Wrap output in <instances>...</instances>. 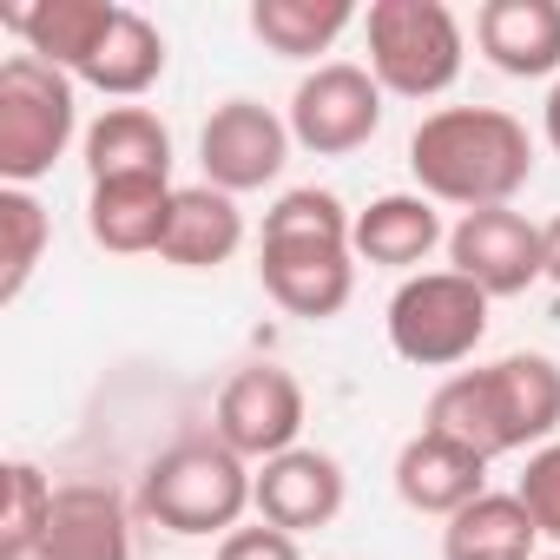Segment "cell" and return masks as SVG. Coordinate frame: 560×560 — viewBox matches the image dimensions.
Instances as JSON below:
<instances>
[{"label": "cell", "mask_w": 560, "mask_h": 560, "mask_svg": "<svg viewBox=\"0 0 560 560\" xmlns=\"http://www.w3.org/2000/svg\"><path fill=\"white\" fill-rule=\"evenodd\" d=\"M257 508V475L244 455H231L218 435L205 442H172L165 455L145 462L139 475V514L159 521L178 540L205 534H237V521Z\"/></svg>", "instance_id": "3"}, {"label": "cell", "mask_w": 560, "mask_h": 560, "mask_svg": "<svg viewBox=\"0 0 560 560\" xmlns=\"http://www.w3.org/2000/svg\"><path fill=\"white\" fill-rule=\"evenodd\" d=\"M422 429L462 442L481 462L521 455V448H547L553 429H560V363L540 357V350H514L501 363L455 370L429 396V422Z\"/></svg>", "instance_id": "1"}, {"label": "cell", "mask_w": 560, "mask_h": 560, "mask_svg": "<svg viewBox=\"0 0 560 560\" xmlns=\"http://www.w3.org/2000/svg\"><path fill=\"white\" fill-rule=\"evenodd\" d=\"M257 284L291 317H337L357 291V244L350 237H264L257 244Z\"/></svg>", "instance_id": "9"}, {"label": "cell", "mask_w": 560, "mask_h": 560, "mask_svg": "<svg viewBox=\"0 0 560 560\" xmlns=\"http://www.w3.org/2000/svg\"><path fill=\"white\" fill-rule=\"evenodd\" d=\"M540 527L521 508V494H481L462 514L442 521V560H540Z\"/></svg>", "instance_id": "21"}, {"label": "cell", "mask_w": 560, "mask_h": 560, "mask_svg": "<svg viewBox=\"0 0 560 560\" xmlns=\"http://www.w3.org/2000/svg\"><path fill=\"white\" fill-rule=\"evenodd\" d=\"M54 481L34 462H8V508H0V560H34L54 521Z\"/></svg>", "instance_id": "25"}, {"label": "cell", "mask_w": 560, "mask_h": 560, "mask_svg": "<svg viewBox=\"0 0 560 560\" xmlns=\"http://www.w3.org/2000/svg\"><path fill=\"white\" fill-rule=\"evenodd\" d=\"M547 145L560 152V80H553V93H547Z\"/></svg>", "instance_id": "30"}, {"label": "cell", "mask_w": 560, "mask_h": 560, "mask_svg": "<svg viewBox=\"0 0 560 560\" xmlns=\"http://www.w3.org/2000/svg\"><path fill=\"white\" fill-rule=\"evenodd\" d=\"M47 244H54L47 205L34 191H21V185H0V304H21V291L40 270Z\"/></svg>", "instance_id": "24"}, {"label": "cell", "mask_w": 560, "mask_h": 560, "mask_svg": "<svg viewBox=\"0 0 560 560\" xmlns=\"http://www.w3.org/2000/svg\"><path fill=\"white\" fill-rule=\"evenodd\" d=\"M73 132H80L73 80L34 54H14L0 67V178L27 191L67 159Z\"/></svg>", "instance_id": "5"}, {"label": "cell", "mask_w": 560, "mask_h": 560, "mask_svg": "<svg viewBox=\"0 0 560 560\" xmlns=\"http://www.w3.org/2000/svg\"><path fill=\"white\" fill-rule=\"evenodd\" d=\"M159 73H165V34H159L145 14L119 8L113 34L100 40V54H93L86 73H80V86H93V93H106V100H139V93L159 86Z\"/></svg>", "instance_id": "22"}, {"label": "cell", "mask_w": 560, "mask_h": 560, "mask_svg": "<svg viewBox=\"0 0 560 560\" xmlns=\"http://www.w3.org/2000/svg\"><path fill=\"white\" fill-rule=\"evenodd\" d=\"M343 494H350V475L324 448H291L257 468V521L284 527V534L330 527L343 514Z\"/></svg>", "instance_id": "12"}, {"label": "cell", "mask_w": 560, "mask_h": 560, "mask_svg": "<svg viewBox=\"0 0 560 560\" xmlns=\"http://www.w3.org/2000/svg\"><path fill=\"white\" fill-rule=\"evenodd\" d=\"M211 435L244 455V462H277L291 455L298 435H304V383L277 363H244L224 389H218V409H211Z\"/></svg>", "instance_id": "7"}, {"label": "cell", "mask_w": 560, "mask_h": 560, "mask_svg": "<svg viewBox=\"0 0 560 560\" xmlns=\"http://www.w3.org/2000/svg\"><path fill=\"white\" fill-rule=\"evenodd\" d=\"M383 132V86L370 67L330 60L298 80L291 93V139L317 159H350Z\"/></svg>", "instance_id": "8"}, {"label": "cell", "mask_w": 560, "mask_h": 560, "mask_svg": "<svg viewBox=\"0 0 560 560\" xmlns=\"http://www.w3.org/2000/svg\"><path fill=\"white\" fill-rule=\"evenodd\" d=\"M488 291H475L462 270H416L389 298V350L416 370H455L488 337Z\"/></svg>", "instance_id": "6"}, {"label": "cell", "mask_w": 560, "mask_h": 560, "mask_svg": "<svg viewBox=\"0 0 560 560\" xmlns=\"http://www.w3.org/2000/svg\"><path fill=\"white\" fill-rule=\"evenodd\" d=\"M34 560H132V514L106 481H67Z\"/></svg>", "instance_id": "13"}, {"label": "cell", "mask_w": 560, "mask_h": 560, "mask_svg": "<svg viewBox=\"0 0 560 560\" xmlns=\"http://www.w3.org/2000/svg\"><path fill=\"white\" fill-rule=\"evenodd\" d=\"M113 21H119V0H40V8H14L8 14V27L27 40V54L60 67L67 80L86 73V60L113 34Z\"/></svg>", "instance_id": "17"}, {"label": "cell", "mask_w": 560, "mask_h": 560, "mask_svg": "<svg viewBox=\"0 0 560 560\" xmlns=\"http://www.w3.org/2000/svg\"><path fill=\"white\" fill-rule=\"evenodd\" d=\"M521 508L534 514V527H540V540H553L560 547V442H547V448H534L527 455V468H521Z\"/></svg>", "instance_id": "27"}, {"label": "cell", "mask_w": 560, "mask_h": 560, "mask_svg": "<svg viewBox=\"0 0 560 560\" xmlns=\"http://www.w3.org/2000/svg\"><path fill=\"white\" fill-rule=\"evenodd\" d=\"M218 560H304V553H298V534L257 521V527L224 534V540H218Z\"/></svg>", "instance_id": "28"}, {"label": "cell", "mask_w": 560, "mask_h": 560, "mask_svg": "<svg viewBox=\"0 0 560 560\" xmlns=\"http://www.w3.org/2000/svg\"><path fill=\"white\" fill-rule=\"evenodd\" d=\"M540 560H560V553H540Z\"/></svg>", "instance_id": "31"}, {"label": "cell", "mask_w": 560, "mask_h": 560, "mask_svg": "<svg viewBox=\"0 0 560 560\" xmlns=\"http://www.w3.org/2000/svg\"><path fill=\"white\" fill-rule=\"evenodd\" d=\"M396 494H402V508L448 521V514H462L468 501L488 494V462L468 455L462 442L422 429V435H409V442L396 448Z\"/></svg>", "instance_id": "14"}, {"label": "cell", "mask_w": 560, "mask_h": 560, "mask_svg": "<svg viewBox=\"0 0 560 560\" xmlns=\"http://www.w3.org/2000/svg\"><path fill=\"white\" fill-rule=\"evenodd\" d=\"M475 47L508 80L560 73V0H488L475 14Z\"/></svg>", "instance_id": "15"}, {"label": "cell", "mask_w": 560, "mask_h": 560, "mask_svg": "<svg viewBox=\"0 0 560 560\" xmlns=\"http://www.w3.org/2000/svg\"><path fill=\"white\" fill-rule=\"evenodd\" d=\"M237 244H244V211L231 191H218V185H178L172 191V218H165V244H159L165 264L218 270L237 257Z\"/></svg>", "instance_id": "18"}, {"label": "cell", "mask_w": 560, "mask_h": 560, "mask_svg": "<svg viewBox=\"0 0 560 560\" xmlns=\"http://www.w3.org/2000/svg\"><path fill=\"white\" fill-rule=\"evenodd\" d=\"M448 270H462L468 284L488 291V298H521L527 284L547 277L540 224H527L514 205L462 211V224L448 231Z\"/></svg>", "instance_id": "11"}, {"label": "cell", "mask_w": 560, "mask_h": 560, "mask_svg": "<svg viewBox=\"0 0 560 560\" xmlns=\"http://www.w3.org/2000/svg\"><path fill=\"white\" fill-rule=\"evenodd\" d=\"M540 250H547V277L560 284V218H547V224H540Z\"/></svg>", "instance_id": "29"}, {"label": "cell", "mask_w": 560, "mask_h": 560, "mask_svg": "<svg viewBox=\"0 0 560 560\" xmlns=\"http://www.w3.org/2000/svg\"><path fill=\"white\" fill-rule=\"evenodd\" d=\"M291 145H298L291 119H277L257 100H224L198 132V165H205V185L237 198V191H264L277 172H284Z\"/></svg>", "instance_id": "10"}, {"label": "cell", "mask_w": 560, "mask_h": 560, "mask_svg": "<svg viewBox=\"0 0 560 560\" xmlns=\"http://www.w3.org/2000/svg\"><path fill=\"white\" fill-rule=\"evenodd\" d=\"M357 21L350 0H250V34L277 60H317Z\"/></svg>", "instance_id": "23"}, {"label": "cell", "mask_w": 560, "mask_h": 560, "mask_svg": "<svg viewBox=\"0 0 560 560\" xmlns=\"http://www.w3.org/2000/svg\"><path fill=\"white\" fill-rule=\"evenodd\" d=\"M409 172L435 205H462V211L514 205V191L534 178V139L501 106H442L416 126Z\"/></svg>", "instance_id": "2"}, {"label": "cell", "mask_w": 560, "mask_h": 560, "mask_svg": "<svg viewBox=\"0 0 560 560\" xmlns=\"http://www.w3.org/2000/svg\"><path fill=\"white\" fill-rule=\"evenodd\" d=\"M172 178H100L86 191V231L100 250L113 257H145L165 244V218H172Z\"/></svg>", "instance_id": "16"}, {"label": "cell", "mask_w": 560, "mask_h": 560, "mask_svg": "<svg viewBox=\"0 0 560 560\" xmlns=\"http://www.w3.org/2000/svg\"><path fill=\"white\" fill-rule=\"evenodd\" d=\"M350 231H357V211H343V198L317 185H298L264 211V237H350Z\"/></svg>", "instance_id": "26"}, {"label": "cell", "mask_w": 560, "mask_h": 560, "mask_svg": "<svg viewBox=\"0 0 560 560\" xmlns=\"http://www.w3.org/2000/svg\"><path fill=\"white\" fill-rule=\"evenodd\" d=\"M350 244H357L363 264H383V270H409L416 277V264H429V250L448 244V231H442L435 198H422V191H383L376 205L357 211Z\"/></svg>", "instance_id": "19"}, {"label": "cell", "mask_w": 560, "mask_h": 560, "mask_svg": "<svg viewBox=\"0 0 560 560\" xmlns=\"http://www.w3.org/2000/svg\"><path fill=\"white\" fill-rule=\"evenodd\" d=\"M370 34V73L396 100H442L462 80L468 34L442 0H376L363 14Z\"/></svg>", "instance_id": "4"}, {"label": "cell", "mask_w": 560, "mask_h": 560, "mask_svg": "<svg viewBox=\"0 0 560 560\" xmlns=\"http://www.w3.org/2000/svg\"><path fill=\"white\" fill-rule=\"evenodd\" d=\"M86 172L100 178H172V132L145 106H106L86 126Z\"/></svg>", "instance_id": "20"}]
</instances>
